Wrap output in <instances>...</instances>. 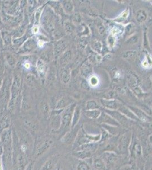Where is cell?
<instances>
[{
  "label": "cell",
  "instance_id": "cell-1",
  "mask_svg": "<svg viewBox=\"0 0 152 170\" xmlns=\"http://www.w3.org/2000/svg\"><path fill=\"white\" fill-rule=\"evenodd\" d=\"M21 79L18 75H15L13 78L11 86L10 88V98L9 108L13 109L17 99L18 97L21 90Z\"/></svg>",
  "mask_w": 152,
  "mask_h": 170
},
{
  "label": "cell",
  "instance_id": "cell-2",
  "mask_svg": "<svg viewBox=\"0 0 152 170\" xmlns=\"http://www.w3.org/2000/svg\"><path fill=\"white\" fill-rule=\"evenodd\" d=\"M12 79L9 77H6L3 81L2 86L0 88V105L5 106L7 103L10 92V86L12 84Z\"/></svg>",
  "mask_w": 152,
  "mask_h": 170
},
{
  "label": "cell",
  "instance_id": "cell-3",
  "mask_svg": "<svg viewBox=\"0 0 152 170\" xmlns=\"http://www.w3.org/2000/svg\"><path fill=\"white\" fill-rule=\"evenodd\" d=\"M74 104H72L66 107V108L63 112L61 116V127L63 128H68L72 124V112L76 107Z\"/></svg>",
  "mask_w": 152,
  "mask_h": 170
},
{
  "label": "cell",
  "instance_id": "cell-4",
  "mask_svg": "<svg viewBox=\"0 0 152 170\" xmlns=\"http://www.w3.org/2000/svg\"><path fill=\"white\" fill-rule=\"evenodd\" d=\"M131 143V137L128 134H125L119 140L118 143V149L119 152L125 154L128 151L130 144Z\"/></svg>",
  "mask_w": 152,
  "mask_h": 170
},
{
  "label": "cell",
  "instance_id": "cell-5",
  "mask_svg": "<svg viewBox=\"0 0 152 170\" xmlns=\"http://www.w3.org/2000/svg\"><path fill=\"white\" fill-rule=\"evenodd\" d=\"M101 158L105 163L106 166H110L115 163L118 160V156L114 152H106L102 154Z\"/></svg>",
  "mask_w": 152,
  "mask_h": 170
},
{
  "label": "cell",
  "instance_id": "cell-6",
  "mask_svg": "<svg viewBox=\"0 0 152 170\" xmlns=\"http://www.w3.org/2000/svg\"><path fill=\"white\" fill-rule=\"evenodd\" d=\"M60 78L62 82L64 84H67L70 81L71 73L70 70L68 66H64L60 70Z\"/></svg>",
  "mask_w": 152,
  "mask_h": 170
},
{
  "label": "cell",
  "instance_id": "cell-7",
  "mask_svg": "<svg viewBox=\"0 0 152 170\" xmlns=\"http://www.w3.org/2000/svg\"><path fill=\"white\" fill-rule=\"evenodd\" d=\"M101 101L102 105L108 110L114 111L119 108L118 104L115 100H107L105 99H102Z\"/></svg>",
  "mask_w": 152,
  "mask_h": 170
},
{
  "label": "cell",
  "instance_id": "cell-8",
  "mask_svg": "<svg viewBox=\"0 0 152 170\" xmlns=\"http://www.w3.org/2000/svg\"><path fill=\"white\" fill-rule=\"evenodd\" d=\"M72 99L68 96H65L61 98L60 100L57 102L56 108L57 109H61L67 107L72 104Z\"/></svg>",
  "mask_w": 152,
  "mask_h": 170
},
{
  "label": "cell",
  "instance_id": "cell-9",
  "mask_svg": "<svg viewBox=\"0 0 152 170\" xmlns=\"http://www.w3.org/2000/svg\"><path fill=\"white\" fill-rule=\"evenodd\" d=\"M81 109L80 107L79 106H76L74 110L73 113L72 115V124L71 127L73 128L76 125V124L78 123L79 120L80 119L81 116Z\"/></svg>",
  "mask_w": 152,
  "mask_h": 170
},
{
  "label": "cell",
  "instance_id": "cell-10",
  "mask_svg": "<svg viewBox=\"0 0 152 170\" xmlns=\"http://www.w3.org/2000/svg\"><path fill=\"white\" fill-rule=\"evenodd\" d=\"M119 110L121 114L127 116V117H129L131 119L134 120H137L138 119V117L134 114V112L131 110V109H129L125 107H120Z\"/></svg>",
  "mask_w": 152,
  "mask_h": 170
},
{
  "label": "cell",
  "instance_id": "cell-11",
  "mask_svg": "<svg viewBox=\"0 0 152 170\" xmlns=\"http://www.w3.org/2000/svg\"><path fill=\"white\" fill-rule=\"evenodd\" d=\"M98 147V144L97 143H88L81 145L80 150L81 151H86V152H95L97 150Z\"/></svg>",
  "mask_w": 152,
  "mask_h": 170
},
{
  "label": "cell",
  "instance_id": "cell-12",
  "mask_svg": "<svg viewBox=\"0 0 152 170\" xmlns=\"http://www.w3.org/2000/svg\"><path fill=\"white\" fill-rule=\"evenodd\" d=\"M93 165L97 170H106L107 168L106 164L101 158H95L93 161Z\"/></svg>",
  "mask_w": 152,
  "mask_h": 170
},
{
  "label": "cell",
  "instance_id": "cell-13",
  "mask_svg": "<svg viewBox=\"0 0 152 170\" xmlns=\"http://www.w3.org/2000/svg\"><path fill=\"white\" fill-rule=\"evenodd\" d=\"M65 49V44L62 41L57 42L54 47V54L56 56L61 55Z\"/></svg>",
  "mask_w": 152,
  "mask_h": 170
},
{
  "label": "cell",
  "instance_id": "cell-14",
  "mask_svg": "<svg viewBox=\"0 0 152 170\" xmlns=\"http://www.w3.org/2000/svg\"><path fill=\"white\" fill-rule=\"evenodd\" d=\"M63 8L67 14H72L73 11L74 6L72 1H64L62 2Z\"/></svg>",
  "mask_w": 152,
  "mask_h": 170
},
{
  "label": "cell",
  "instance_id": "cell-15",
  "mask_svg": "<svg viewBox=\"0 0 152 170\" xmlns=\"http://www.w3.org/2000/svg\"><path fill=\"white\" fill-rule=\"evenodd\" d=\"M147 18V14L145 10H139L136 13V19L139 23L144 22Z\"/></svg>",
  "mask_w": 152,
  "mask_h": 170
},
{
  "label": "cell",
  "instance_id": "cell-16",
  "mask_svg": "<svg viewBox=\"0 0 152 170\" xmlns=\"http://www.w3.org/2000/svg\"><path fill=\"white\" fill-rule=\"evenodd\" d=\"M86 115L89 118L92 119H98L101 115V112L98 110H89L86 111Z\"/></svg>",
  "mask_w": 152,
  "mask_h": 170
},
{
  "label": "cell",
  "instance_id": "cell-17",
  "mask_svg": "<svg viewBox=\"0 0 152 170\" xmlns=\"http://www.w3.org/2000/svg\"><path fill=\"white\" fill-rule=\"evenodd\" d=\"M85 107H86V111H89L98 110L99 108L100 107L95 101L91 100V101H89L86 102Z\"/></svg>",
  "mask_w": 152,
  "mask_h": 170
},
{
  "label": "cell",
  "instance_id": "cell-18",
  "mask_svg": "<svg viewBox=\"0 0 152 170\" xmlns=\"http://www.w3.org/2000/svg\"><path fill=\"white\" fill-rule=\"evenodd\" d=\"M39 109H40V113L42 114L43 116L46 117L48 116L49 114V111H50V108L46 102H45V101L41 102V103L40 104V106H39Z\"/></svg>",
  "mask_w": 152,
  "mask_h": 170
},
{
  "label": "cell",
  "instance_id": "cell-19",
  "mask_svg": "<svg viewBox=\"0 0 152 170\" xmlns=\"http://www.w3.org/2000/svg\"><path fill=\"white\" fill-rule=\"evenodd\" d=\"M35 41L33 39H30L23 44V48L26 51H31L35 47Z\"/></svg>",
  "mask_w": 152,
  "mask_h": 170
},
{
  "label": "cell",
  "instance_id": "cell-20",
  "mask_svg": "<svg viewBox=\"0 0 152 170\" xmlns=\"http://www.w3.org/2000/svg\"><path fill=\"white\" fill-rule=\"evenodd\" d=\"M72 53L71 51H66L63 54L62 56L60 57V61L61 64H65L69 62L71 59Z\"/></svg>",
  "mask_w": 152,
  "mask_h": 170
},
{
  "label": "cell",
  "instance_id": "cell-21",
  "mask_svg": "<svg viewBox=\"0 0 152 170\" xmlns=\"http://www.w3.org/2000/svg\"><path fill=\"white\" fill-rule=\"evenodd\" d=\"M137 56V52L134 51H127L123 54V58L126 60H132Z\"/></svg>",
  "mask_w": 152,
  "mask_h": 170
},
{
  "label": "cell",
  "instance_id": "cell-22",
  "mask_svg": "<svg viewBox=\"0 0 152 170\" xmlns=\"http://www.w3.org/2000/svg\"><path fill=\"white\" fill-rule=\"evenodd\" d=\"M92 72V65L88 63H86L83 65L82 68V73L84 76H88L89 74L91 73Z\"/></svg>",
  "mask_w": 152,
  "mask_h": 170
},
{
  "label": "cell",
  "instance_id": "cell-23",
  "mask_svg": "<svg viewBox=\"0 0 152 170\" xmlns=\"http://www.w3.org/2000/svg\"><path fill=\"white\" fill-rule=\"evenodd\" d=\"M131 110L134 111V114L136 115V116L138 117V119H140L143 121H145L147 120V117L144 114L143 111L138 110L136 108H134V107H131Z\"/></svg>",
  "mask_w": 152,
  "mask_h": 170
},
{
  "label": "cell",
  "instance_id": "cell-24",
  "mask_svg": "<svg viewBox=\"0 0 152 170\" xmlns=\"http://www.w3.org/2000/svg\"><path fill=\"white\" fill-rule=\"evenodd\" d=\"M92 152H86V151H79L76 152V156L79 159H84L86 158H88L92 156Z\"/></svg>",
  "mask_w": 152,
  "mask_h": 170
},
{
  "label": "cell",
  "instance_id": "cell-25",
  "mask_svg": "<svg viewBox=\"0 0 152 170\" xmlns=\"http://www.w3.org/2000/svg\"><path fill=\"white\" fill-rule=\"evenodd\" d=\"M132 146H133L132 149V152L134 153V156H135V155H136L137 154L138 155H140V153L141 152V148L139 143L137 142V141H135V143H134L132 145Z\"/></svg>",
  "mask_w": 152,
  "mask_h": 170
},
{
  "label": "cell",
  "instance_id": "cell-26",
  "mask_svg": "<svg viewBox=\"0 0 152 170\" xmlns=\"http://www.w3.org/2000/svg\"><path fill=\"white\" fill-rule=\"evenodd\" d=\"M37 70L39 74L43 73L45 70V65L42 60H39L37 63Z\"/></svg>",
  "mask_w": 152,
  "mask_h": 170
},
{
  "label": "cell",
  "instance_id": "cell-27",
  "mask_svg": "<svg viewBox=\"0 0 152 170\" xmlns=\"http://www.w3.org/2000/svg\"><path fill=\"white\" fill-rule=\"evenodd\" d=\"M2 38H3V40H4L5 44H9L11 42V37L9 34L8 32L4 31V32H2Z\"/></svg>",
  "mask_w": 152,
  "mask_h": 170
},
{
  "label": "cell",
  "instance_id": "cell-28",
  "mask_svg": "<svg viewBox=\"0 0 152 170\" xmlns=\"http://www.w3.org/2000/svg\"><path fill=\"white\" fill-rule=\"evenodd\" d=\"M6 61L10 66H14L16 64V60L14 56L10 54H8L6 56Z\"/></svg>",
  "mask_w": 152,
  "mask_h": 170
},
{
  "label": "cell",
  "instance_id": "cell-29",
  "mask_svg": "<svg viewBox=\"0 0 152 170\" xmlns=\"http://www.w3.org/2000/svg\"><path fill=\"white\" fill-rule=\"evenodd\" d=\"M77 170H90V167H89V165L88 164L85 162H81L79 163L77 167Z\"/></svg>",
  "mask_w": 152,
  "mask_h": 170
},
{
  "label": "cell",
  "instance_id": "cell-30",
  "mask_svg": "<svg viewBox=\"0 0 152 170\" xmlns=\"http://www.w3.org/2000/svg\"><path fill=\"white\" fill-rule=\"evenodd\" d=\"M109 133L106 131V130H102V135H101V139L99 142H103L105 141L106 140H108V138H109Z\"/></svg>",
  "mask_w": 152,
  "mask_h": 170
},
{
  "label": "cell",
  "instance_id": "cell-31",
  "mask_svg": "<svg viewBox=\"0 0 152 170\" xmlns=\"http://www.w3.org/2000/svg\"><path fill=\"white\" fill-rule=\"evenodd\" d=\"M65 29L66 30V32L68 33H72V32L74 30V26L69 22H66V23H65Z\"/></svg>",
  "mask_w": 152,
  "mask_h": 170
},
{
  "label": "cell",
  "instance_id": "cell-32",
  "mask_svg": "<svg viewBox=\"0 0 152 170\" xmlns=\"http://www.w3.org/2000/svg\"><path fill=\"white\" fill-rule=\"evenodd\" d=\"M98 79L97 78V77L95 75H94V76H92L90 78V81H89V82H90V85H92V86H95L98 85Z\"/></svg>",
  "mask_w": 152,
  "mask_h": 170
},
{
  "label": "cell",
  "instance_id": "cell-33",
  "mask_svg": "<svg viewBox=\"0 0 152 170\" xmlns=\"http://www.w3.org/2000/svg\"><path fill=\"white\" fill-rule=\"evenodd\" d=\"M50 143L49 142L46 143L45 144H44V145L42 146V147L39 149V150L38 151V152H38V155L42 154V153H43L44 152L47 150V149L50 147Z\"/></svg>",
  "mask_w": 152,
  "mask_h": 170
},
{
  "label": "cell",
  "instance_id": "cell-34",
  "mask_svg": "<svg viewBox=\"0 0 152 170\" xmlns=\"http://www.w3.org/2000/svg\"><path fill=\"white\" fill-rule=\"evenodd\" d=\"M73 21L76 23H80L81 21V17L79 13H77L74 14Z\"/></svg>",
  "mask_w": 152,
  "mask_h": 170
},
{
  "label": "cell",
  "instance_id": "cell-35",
  "mask_svg": "<svg viewBox=\"0 0 152 170\" xmlns=\"http://www.w3.org/2000/svg\"><path fill=\"white\" fill-rule=\"evenodd\" d=\"M94 48L98 52H100L101 50L102 45L100 42H97L94 44Z\"/></svg>",
  "mask_w": 152,
  "mask_h": 170
},
{
  "label": "cell",
  "instance_id": "cell-36",
  "mask_svg": "<svg viewBox=\"0 0 152 170\" xmlns=\"http://www.w3.org/2000/svg\"><path fill=\"white\" fill-rule=\"evenodd\" d=\"M98 31H99V32L100 34V35H104L105 33V27L102 25V24H99V27H98Z\"/></svg>",
  "mask_w": 152,
  "mask_h": 170
},
{
  "label": "cell",
  "instance_id": "cell-37",
  "mask_svg": "<svg viewBox=\"0 0 152 170\" xmlns=\"http://www.w3.org/2000/svg\"><path fill=\"white\" fill-rule=\"evenodd\" d=\"M41 13H42V9H39L37 10L36 14H35V18H36V19H37V22H38L39 20Z\"/></svg>",
  "mask_w": 152,
  "mask_h": 170
},
{
  "label": "cell",
  "instance_id": "cell-38",
  "mask_svg": "<svg viewBox=\"0 0 152 170\" xmlns=\"http://www.w3.org/2000/svg\"><path fill=\"white\" fill-rule=\"evenodd\" d=\"M138 41V37L137 36H134V37H132L131 38V39L128 41V43H135L136 42H137Z\"/></svg>",
  "mask_w": 152,
  "mask_h": 170
},
{
  "label": "cell",
  "instance_id": "cell-39",
  "mask_svg": "<svg viewBox=\"0 0 152 170\" xmlns=\"http://www.w3.org/2000/svg\"><path fill=\"white\" fill-rule=\"evenodd\" d=\"M108 43L110 44H111V46H112L114 43V37L110 35V37H108Z\"/></svg>",
  "mask_w": 152,
  "mask_h": 170
},
{
  "label": "cell",
  "instance_id": "cell-40",
  "mask_svg": "<svg viewBox=\"0 0 152 170\" xmlns=\"http://www.w3.org/2000/svg\"><path fill=\"white\" fill-rule=\"evenodd\" d=\"M120 170H134L132 166L130 165H126L125 167H123L122 168H121Z\"/></svg>",
  "mask_w": 152,
  "mask_h": 170
},
{
  "label": "cell",
  "instance_id": "cell-41",
  "mask_svg": "<svg viewBox=\"0 0 152 170\" xmlns=\"http://www.w3.org/2000/svg\"><path fill=\"white\" fill-rule=\"evenodd\" d=\"M133 30V27L132 26L131 24H129L128 26H127V27L126 28V31L127 32H131V31Z\"/></svg>",
  "mask_w": 152,
  "mask_h": 170
},
{
  "label": "cell",
  "instance_id": "cell-42",
  "mask_svg": "<svg viewBox=\"0 0 152 170\" xmlns=\"http://www.w3.org/2000/svg\"><path fill=\"white\" fill-rule=\"evenodd\" d=\"M32 32L34 34H37L39 32V27L37 26H34L32 28Z\"/></svg>",
  "mask_w": 152,
  "mask_h": 170
},
{
  "label": "cell",
  "instance_id": "cell-43",
  "mask_svg": "<svg viewBox=\"0 0 152 170\" xmlns=\"http://www.w3.org/2000/svg\"><path fill=\"white\" fill-rule=\"evenodd\" d=\"M24 67H25V68H26V69H30V64L29 63H26L24 65Z\"/></svg>",
  "mask_w": 152,
  "mask_h": 170
},
{
  "label": "cell",
  "instance_id": "cell-44",
  "mask_svg": "<svg viewBox=\"0 0 152 170\" xmlns=\"http://www.w3.org/2000/svg\"><path fill=\"white\" fill-rule=\"evenodd\" d=\"M44 41L40 40V41H39V42H38V45H39V46L42 47L44 46Z\"/></svg>",
  "mask_w": 152,
  "mask_h": 170
},
{
  "label": "cell",
  "instance_id": "cell-45",
  "mask_svg": "<svg viewBox=\"0 0 152 170\" xmlns=\"http://www.w3.org/2000/svg\"><path fill=\"white\" fill-rule=\"evenodd\" d=\"M149 141L151 143H152V134H151L150 136H149Z\"/></svg>",
  "mask_w": 152,
  "mask_h": 170
},
{
  "label": "cell",
  "instance_id": "cell-46",
  "mask_svg": "<svg viewBox=\"0 0 152 170\" xmlns=\"http://www.w3.org/2000/svg\"><path fill=\"white\" fill-rule=\"evenodd\" d=\"M152 170V168H151V170Z\"/></svg>",
  "mask_w": 152,
  "mask_h": 170
}]
</instances>
